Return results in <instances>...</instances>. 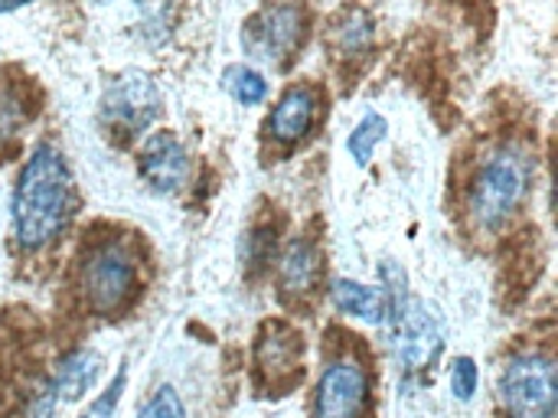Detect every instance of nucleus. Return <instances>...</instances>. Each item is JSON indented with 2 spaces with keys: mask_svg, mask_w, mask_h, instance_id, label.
Here are the masks:
<instances>
[{
  "mask_svg": "<svg viewBox=\"0 0 558 418\" xmlns=\"http://www.w3.org/2000/svg\"><path fill=\"white\" fill-rule=\"evenodd\" d=\"M317 111H320V95L314 85L301 82V85H291L281 92V98L275 101V108L268 111V121H265V131L281 141V144H298L311 134L314 121H317Z\"/></svg>",
  "mask_w": 558,
  "mask_h": 418,
  "instance_id": "nucleus-11",
  "label": "nucleus"
},
{
  "mask_svg": "<svg viewBox=\"0 0 558 418\" xmlns=\"http://www.w3.org/2000/svg\"><path fill=\"white\" fill-rule=\"evenodd\" d=\"M389 344H392L396 360L409 380L428 377L445 347V331H441L438 311L425 301H409L402 321L389 331Z\"/></svg>",
  "mask_w": 558,
  "mask_h": 418,
  "instance_id": "nucleus-8",
  "label": "nucleus"
},
{
  "mask_svg": "<svg viewBox=\"0 0 558 418\" xmlns=\"http://www.w3.org/2000/svg\"><path fill=\"white\" fill-rule=\"evenodd\" d=\"M137 418H186V406H183L180 393L170 383H163L150 393V399L141 406Z\"/></svg>",
  "mask_w": 558,
  "mask_h": 418,
  "instance_id": "nucleus-21",
  "label": "nucleus"
},
{
  "mask_svg": "<svg viewBox=\"0 0 558 418\" xmlns=\"http://www.w3.org/2000/svg\"><path fill=\"white\" fill-rule=\"evenodd\" d=\"M242 255H245V265L248 268H265L275 255V229L271 226H258L245 236V246H242Z\"/></svg>",
  "mask_w": 558,
  "mask_h": 418,
  "instance_id": "nucleus-22",
  "label": "nucleus"
},
{
  "mask_svg": "<svg viewBox=\"0 0 558 418\" xmlns=\"http://www.w3.org/2000/svg\"><path fill=\"white\" fill-rule=\"evenodd\" d=\"M330 301L347 318H356V321L373 324V327L386 324V295L379 285H366L356 278H333L330 282Z\"/></svg>",
  "mask_w": 558,
  "mask_h": 418,
  "instance_id": "nucleus-14",
  "label": "nucleus"
},
{
  "mask_svg": "<svg viewBox=\"0 0 558 418\" xmlns=\"http://www.w3.org/2000/svg\"><path fill=\"white\" fill-rule=\"evenodd\" d=\"M448 383H451V396L458 403H471L477 386H481V370H477V360L461 354L451 360V370H448Z\"/></svg>",
  "mask_w": 558,
  "mask_h": 418,
  "instance_id": "nucleus-19",
  "label": "nucleus"
},
{
  "mask_svg": "<svg viewBox=\"0 0 558 418\" xmlns=\"http://www.w3.org/2000/svg\"><path fill=\"white\" fill-rule=\"evenodd\" d=\"M369 396L373 380L366 363L353 354H340L317 377L311 418H363L369 409Z\"/></svg>",
  "mask_w": 558,
  "mask_h": 418,
  "instance_id": "nucleus-7",
  "label": "nucleus"
},
{
  "mask_svg": "<svg viewBox=\"0 0 558 418\" xmlns=\"http://www.w3.org/2000/svg\"><path fill=\"white\" fill-rule=\"evenodd\" d=\"M536 183V154L523 144L494 147L474 170L464 213L471 226L484 236H497L510 226V219L526 206Z\"/></svg>",
  "mask_w": 558,
  "mask_h": 418,
  "instance_id": "nucleus-2",
  "label": "nucleus"
},
{
  "mask_svg": "<svg viewBox=\"0 0 558 418\" xmlns=\"http://www.w3.org/2000/svg\"><path fill=\"white\" fill-rule=\"evenodd\" d=\"M124 390H128V363L118 367V373H114V380L105 386V393H98V396L85 406V413L78 418H114L118 416V406H121Z\"/></svg>",
  "mask_w": 558,
  "mask_h": 418,
  "instance_id": "nucleus-20",
  "label": "nucleus"
},
{
  "mask_svg": "<svg viewBox=\"0 0 558 418\" xmlns=\"http://www.w3.org/2000/svg\"><path fill=\"white\" fill-rule=\"evenodd\" d=\"M163 98L157 82L141 69H124L114 75L101 95V121L111 134L137 138L160 118Z\"/></svg>",
  "mask_w": 558,
  "mask_h": 418,
  "instance_id": "nucleus-6",
  "label": "nucleus"
},
{
  "mask_svg": "<svg viewBox=\"0 0 558 418\" xmlns=\"http://www.w3.org/2000/svg\"><path fill=\"white\" fill-rule=\"evenodd\" d=\"M29 118H33V108L23 88L16 82H0V147L13 144Z\"/></svg>",
  "mask_w": 558,
  "mask_h": 418,
  "instance_id": "nucleus-18",
  "label": "nucleus"
},
{
  "mask_svg": "<svg viewBox=\"0 0 558 418\" xmlns=\"http://www.w3.org/2000/svg\"><path fill=\"white\" fill-rule=\"evenodd\" d=\"M320 275V252L311 236H294L278 255V285L284 295H307Z\"/></svg>",
  "mask_w": 558,
  "mask_h": 418,
  "instance_id": "nucleus-13",
  "label": "nucleus"
},
{
  "mask_svg": "<svg viewBox=\"0 0 558 418\" xmlns=\"http://www.w3.org/2000/svg\"><path fill=\"white\" fill-rule=\"evenodd\" d=\"M137 174L154 193H180L190 183L193 160L183 141L173 131H154L144 138L141 154H137Z\"/></svg>",
  "mask_w": 558,
  "mask_h": 418,
  "instance_id": "nucleus-9",
  "label": "nucleus"
},
{
  "mask_svg": "<svg viewBox=\"0 0 558 418\" xmlns=\"http://www.w3.org/2000/svg\"><path fill=\"white\" fill-rule=\"evenodd\" d=\"M26 3H33V0H0V13L20 10V7H26Z\"/></svg>",
  "mask_w": 558,
  "mask_h": 418,
  "instance_id": "nucleus-23",
  "label": "nucleus"
},
{
  "mask_svg": "<svg viewBox=\"0 0 558 418\" xmlns=\"http://www.w3.org/2000/svg\"><path fill=\"white\" fill-rule=\"evenodd\" d=\"M98 377H101V354L92 347H75L56 363V370L46 383L52 386L59 406H72L95 390Z\"/></svg>",
  "mask_w": 558,
  "mask_h": 418,
  "instance_id": "nucleus-12",
  "label": "nucleus"
},
{
  "mask_svg": "<svg viewBox=\"0 0 558 418\" xmlns=\"http://www.w3.org/2000/svg\"><path fill=\"white\" fill-rule=\"evenodd\" d=\"M75 193L65 154L52 141H39L23 160L13 196H10V229L23 252H43L52 246L72 219Z\"/></svg>",
  "mask_w": 558,
  "mask_h": 418,
  "instance_id": "nucleus-1",
  "label": "nucleus"
},
{
  "mask_svg": "<svg viewBox=\"0 0 558 418\" xmlns=\"http://www.w3.org/2000/svg\"><path fill=\"white\" fill-rule=\"evenodd\" d=\"M497 399H500L504 418H556V360L543 350L513 354L497 377Z\"/></svg>",
  "mask_w": 558,
  "mask_h": 418,
  "instance_id": "nucleus-4",
  "label": "nucleus"
},
{
  "mask_svg": "<svg viewBox=\"0 0 558 418\" xmlns=\"http://www.w3.org/2000/svg\"><path fill=\"white\" fill-rule=\"evenodd\" d=\"M327 43L337 56L343 59H356V56H366L376 43V20L363 10V7H350L343 10L330 29H327Z\"/></svg>",
  "mask_w": 558,
  "mask_h": 418,
  "instance_id": "nucleus-15",
  "label": "nucleus"
},
{
  "mask_svg": "<svg viewBox=\"0 0 558 418\" xmlns=\"http://www.w3.org/2000/svg\"><path fill=\"white\" fill-rule=\"evenodd\" d=\"M301 357L304 337L284 321H268L255 337V367L271 383H294L301 380Z\"/></svg>",
  "mask_w": 558,
  "mask_h": 418,
  "instance_id": "nucleus-10",
  "label": "nucleus"
},
{
  "mask_svg": "<svg viewBox=\"0 0 558 418\" xmlns=\"http://www.w3.org/2000/svg\"><path fill=\"white\" fill-rule=\"evenodd\" d=\"M389 138V121H386V115L383 111H366L360 121H356V128L350 131V138H347V154L353 157V164L360 167V170H366L369 164H373V157H376V151H379V144Z\"/></svg>",
  "mask_w": 558,
  "mask_h": 418,
  "instance_id": "nucleus-16",
  "label": "nucleus"
},
{
  "mask_svg": "<svg viewBox=\"0 0 558 418\" xmlns=\"http://www.w3.org/2000/svg\"><path fill=\"white\" fill-rule=\"evenodd\" d=\"M307 13L301 0H268L242 23V49L248 59L281 65L304 39Z\"/></svg>",
  "mask_w": 558,
  "mask_h": 418,
  "instance_id": "nucleus-5",
  "label": "nucleus"
},
{
  "mask_svg": "<svg viewBox=\"0 0 558 418\" xmlns=\"http://www.w3.org/2000/svg\"><path fill=\"white\" fill-rule=\"evenodd\" d=\"M222 88L239 101V105H245V108H255V105H262V101H268V79L255 69V65H248V62H232V65H226L222 69Z\"/></svg>",
  "mask_w": 558,
  "mask_h": 418,
  "instance_id": "nucleus-17",
  "label": "nucleus"
},
{
  "mask_svg": "<svg viewBox=\"0 0 558 418\" xmlns=\"http://www.w3.org/2000/svg\"><path fill=\"white\" fill-rule=\"evenodd\" d=\"M78 291L92 314L111 318L131 304L137 295V259L134 252L118 242L105 239L88 246L78 262Z\"/></svg>",
  "mask_w": 558,
  "mask_h": 418,
  "instance_id": "nucleus-3",
  "label": "nucleus"
}]
</instances>
